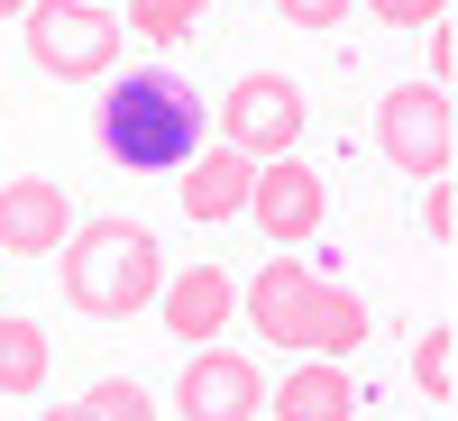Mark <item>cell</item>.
Segmentation results:
<instances>
[{
    "label": "cell",
    "mask_w": 458,
    "mask_h": 421,
    "mask_svg": "<svg viewBox=\"0 0 458 421\" xmlns=\"http://www.w3.org/2000/svg\"><path fill=\"white\" fill-rule=\"evenodd\" d=\"M101 147L129 174H183L202 156V92L183 83L174 64L110 73V92H101Z\"/></svg>",
    "instance_id": "cell-1"
},
{
    "label": "cell",
    "mask_w": 458,
    "mask_h": 421,
    "mask_svg": "<svg viewBox=\"0 0 458 421\" xmlns=\"http://www.w3.org/2000/svg\"><path fill=\"white\" fill-rule=\"evenodd\" d=\"M55 265H64V302L92 312V321L157 312V293H165V248H157L147 220H73Z\"/></svg>",
    "instance_id": "cell-2"
},
{
    "label": "cell",
    "mask_w": 458,
    "mask_h": 421,
    "mask_svg": "<svg viewBox=\"0 0 458 421\" xmlns=\"http://www.w3.org/2000/svg\"><path fill=\"white\" fill-rule=\"evenodd\" d=\"M28 64L55 73V83H110V64H120V10L110 0H28Z\"/></svg>",
    "instance_id": "cell-3"
},
{
    "label": "cell",
    "mask_w": 458,
    "mask_h": 421,
    "mask_svg": "<svg viewBox=\"0 0 458 421\" xmlns=\"http://www.w3.org/2000/svg\"><path fill=\"white\" fill-rule=\"evenodd\" d=\"M376 147H386V165L412 174V183H440L458 165V110L440 83H394L376 101Z\"/></svg>",
    "instance_id": "cell-4"
},
{
    "label": "cell",
    "mask_w": 458,
    "mask_h": 421,
    "mask_svg": "<svg viewBox=\"0 0 458 421\" xmlns=\"http://www.w3.org/2000/svg\"><path fill=\"white\" fill-rule=\"evenodd\" d=\"M302 120H312V101H302L293 73H239V83H229V101H220V147H239L248 165L293 156Z\"/></svg>",
    "instance_id": "cell-5"
},
{
    "label": "cell",
    "mask_w": 458,
    "mask_h": 421,
    "mask_svg": "<svg viewBox=\"0 0 458 421\" xmlns=\"http://www.w3.org/2000/svg\"><path fill=\"white\" fill-rule=\"evenodd\" d=\"M239 220L266 229V248H302V239L330 220V183L302 165V156H266L257 183H248V211H239Z\"/></svg>",
    "instance_id": "cell-6"
},
{
    "label": "cell",
    "mask_w": 458,
    "mask_h": 421,
    "mask_svg": "<svg viewBox=\"0 0 458 421\" xmlns=\"http://www.w3.org/2000/svg\"><path fill=\"white\" fill-rule=\"evenodd\" d=\"M239 312L257 321V339L276 349H312V321H321V275L302 257H266V275L239 284Z\"/></svg>",
    "instance_id": "cell-7"
},
{
    "label": "cell",
    "mask_w": 458,
    "mask_h": 421,
    "mask_svg": "<svg viewBox=\"0 0 458 421\" xmlns=\"http://www.w3.org/2000/svg\"><path fill=\"white\" fill-rule=\"evenodd\" d=\"M257 403H266V375L248 358H229V349H193L183 375H174V412L183 421H257Z\"/></svg>",
    "instance_id": "cell-8"
},
{
    "label": "cell",
    "mask_w": 458,
    "mask_h": 421,
    "mask_svg": "<svg viewBox=\"0 0 458 421\" xmlns=\"http://www.w3.org/2000/svg\"><path fill=\"white\" fill-rule=\"evenodd\" d=\"M73 239V193L55 174H10L0 183V257H55Z\"/></svg>",
    "instance_id": "cell-9"
},
{
    "label": "cell",
    "mask_w": 458,
    "mask_h": 421,
    "mask_svg": "<svg viewBox=\"0 0 458 421\" xmlns=\"http://www.w3.org/2000/svg\"><path fill=\"white\" fill-rule=\"evenodd\" d=\"M157 312H165V330L183 349H211L229 330V312H239V275H229V265H183V275H165Z\"/></svg>",
    "instance_id": "cell-10"
},
{
    "label": "cell",
    "mask_w": 458,
    "mask_h": 421,
    "mask_svg": "<svg viewBox=\"0 0 458 421\" xmlns=\"http://www.w3.org/2000/svg\"><path fill=\"white\" fill-rule=\"evenodd\" d=\"M276 421H358V375L330 358H302L276 385Z\"/></svg>",
    "instance_id": "cell-11"
},
{
    "label": "cell",
    "mask_w": 458,
    "mask_h": 421,
    "mask_svg": "<svg viewBox=\"0 0 458 421\" xmlns=\"http://www.w3.org/2000/svg\"><path fill=\"white\" fill-rule=\"evenodd\" d=\"M248 183H257V165L239 156V147H202V156L183 165V211H193V220H239Z\"/></svg>",
    "instance_id": "cell-12"
},
{
    "label": "cell",
    "mask_w": 458,
    "mask_h": 421,
    "mask_svg": "<svg viewBox=\"0 0 458 421\" xmlns=\"http://www.w3.org/2000/svg\"><path fill=\"white\" fill-rule=\"evenodd\" d=\"M47 375H55V339L37 330L28 312H0V394L37 403V394H47Z\"/></svg>",
    "instance_id": "cell-13"
},
{
    "label": "cell",
    "mask_w": 458,
    "mask_h": 421,
    "mask_svg": "<svg viewBox=\"0 0 458 421\" xmlns=\"http://www.w3.org/2000/svg\"><path fill=\"white\" fill-rule=\"evenodd\" d=\"M367 349V302L349 293V284H321V321H312V349L302 358H330V366H349Z\"/></svg>",
    "instance_id": "cell-14"
},
{
    "label": "cell",
    "mask_w": 458,
    "mask_h": 421,
    "mask_svg": "<svg viewBox=\"0 0 458 421\" xmlns=\"http://www.w3.org/2000/svg\"><path fill=\"white\" fill-rule=\"evenodd\" d=\"M193 28H202V0H129L120 10V37H138V46H183Z\"/></svg>",
    "instance_id": "cell-15"
},
{
    "label": "cell",
    "mask_w": 458,
    "mask_h": 421,
    "mask_svg": "<svg viewBox=\"0 0 458 421\" xmlns=\"http://www.w3.org/2000/svg\"><path fill=\"white\" fill-rule=\"evenodd\" d=\"M412 375H422V394H431V403H449V394H458V330H449V321H431V330H422V349H412Z\"/></svg>",
    "instance_id": "cell-16"
},
{
    "label": "cell",
    "mask_w": 458,
    "mask_h": 421,
    "mask_svg": "<svg viewBox=\"0 0 458 421\" xmlns=\"http://www.w3.org/2000/svg\"><path fill=\"white\" fill-rule=\"evenodd\" d=\"M83 412L92 421H157V394H147L138 375H101V385L83 394Z\"/></svg>",
    "instance_id": "cell-17"
},
{
    "label": "cell",
    "mask_w": 458,
    "mask_h": 421,
    "mask_svg": "<svg viewBox=\"0 0 458 421\" xmlns=\"http://www.w3.org/2000/svg\"><path fill=\"white\" fill-rule=\"evenodd\" d=\"M422 229H431L440 248L458 239V193H449V174H440V183H422Z\"/></svg>",
    "instance_id": "cell-18"
},
{
    "label": "cell",
    "mask_w": 458,
    "mask_h": 421,
    "mask_svg": "<svg viewBox=\"0 0 458 421\" xmlns=\"http://www.w3.org/2000/svg\"><path fill=\"white\" fill-rule=\"evenodd\" d=\"M367 10L386 19V28H440V19H449V0H367Z\"/></svg>",
    "instance_id": "cell-19"
},
{
    "label": "cell",
    "mask_w": 458,
    "mask_h": 421,
    "mask_svg": "<svg viewBox=\"0 0 458 421\" xmlns=\"http://www.w3.org/2000/svg\"><path fill=\"white\" fill-rule=\"evenodd\" d=\"M276 19H284V28H312V37H321V28H339V19H349V0H276Z\"/></svg>",
    "instance_id": "cell-20"
},
{
    "label": "cell",
    "mask_w": 458,
    "mask_h": 421,
    "mask_svg": "<svg viewBox=\"0 0 458 421\" xmlns=\"http://www.w3.org/2000/svg\"><path fill=\"white\" fill-rule=\"evenodd\" d=\"M449 73H458V37H449V19H440V28H431V64H422V83L449 92Z\"/></svg>",
    "instance_id": "cell-21"
},
{
    "label": "cell",
    "mask_w": 458,
    "mask_h": 421,
    "mask_svg": "<svg viewBox=\"0 0 458 421\" xmlns=\"http://www.w3.org/2000/svg\"><path fill=\"white\" fill-rule=\"evenodd\" d=\"M37 421H92L83 403H47V412H37Z\"/></svg>",
    "instance_id": "cell-22"
},
{
    "label": "cell",
    "mask_w": 458,
    "mask_h": 421,
    "mask_svg": "<svg viewBox=\"0 0 458 421\" xmlns=\"http://www.w3.org/2000/svg\"><path fill=\"white\" fill-rule=\"evenodd\" d=\"M0 19H28V0H0Z\"/></svg>",
    "instance_id": "cell-23"
}]
</instances>
